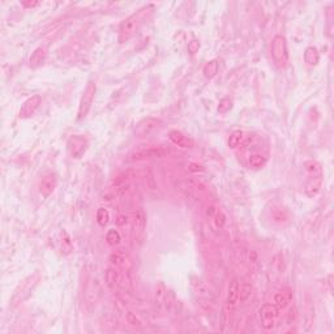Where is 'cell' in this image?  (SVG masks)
<instances>
[{"label":"cell","instance_id":"6da1fadb","mask_svg":"<svg viewBox=\"0 0 334 334\" xmlns=\"http://www.w3.org/2000/svg\"><path fill=\"white\" fill-rule=\"evenodd\" d=\"M303 170H304V176H306V186H304V192L308 197H315L321 191L322 187V168L320 163L316 161H306L303 163Z\"/></svg>","mask_w":334,"mask_h":334},{"label":"cell","instance_id":"7a4b0ae2","mask_svg":"<svg viewBox=\"0 0 334 334\" xmlns=\"http://www.w3.org/2000/svg\"><path fill=\"white\" fill-rule=\"evenodd\" d=\"M106 282L110 289L120 290L123 293H128L132 289V281L128 270L118 269L115 266H110L106 270Z\"/></svg>","mask_w":334,"mask_h":334},{"label":"cell","instance_id":"3957f363","mask_svg":"<svg viewBox=\"0 0 334 334\" xmlns=\"http://www.w3.org/2000/svg\"><path fill=\"white\" fill-rule=\"evenodd\" d=\"M147 9L148 8H144L141 9V11H139L137 13H133L132 16L127 17L126 20L120 24V29H119V41L122 42V43L123 42H126L127 39H130V38L137 32V29H139V26L141 25V22H143V16Z\"/></svg>","mask_w":334,"mask_h":334},{"label":"cell","instance_id":"277c9868","mask_svg":"<svg viewBox=\"0 0 334 334\" xmlns=\"http://www.w3.org/2000/svg\"><path fill=\"white\" fill-rule=\"evenodd\" d=\"M272 56L274 63L279 68H285L289 63V51H287V42L283 36H276L272 41Z\"/></svg>","mask_w":334,"mask_h":334},{"label":"cell","instance_id":"5b68a950","mask_svg":"<svg viewBox=\"0 0 334 334\" xmlns=\"http://www.w3.org/2000/svg\"><path fill=\"white\" fill-rule=\"evenodd\" d=\"M95 92H97V86H95V84H94L93 81L88 82V85L85 86V89L82 92L80 105H78V120H82V119L86 118V115H88V112H89L90 109H92V105H93Z\"/></svg>","mask_w":334,"mask_h":334},{"label":"cell","instance_id":"8992f818","mask_svg":"<svg viewBox=\"0 0 334 334\" xmlns=\"http://www.w3.org/2000/svg\"><path fill=\"white\" fill-rule=\"evenodd\" d=\"M88 148H89L88 140L84 136L80 135L71 136L70 139H68V143H67L68 153H70L71 158L74 159H81L85 155L86 151H88Z\"/></svg>","mask_w":334,"mask_h":334},{"label":"cell","instance_id":"52a82bcc","mask_svg":"<svg viewBox=\"0 0 334 334\" xmlns=\"http://www.w3.org/2000/svg\"><path fill=\"white\" fill-rule=\"evenodd\" d=\"M279 316V310L273 303H266L260 308V322L264 329H273Z\"/></svg>","mask_w":334,"mask_h":334},{"label":"cell","instance_id":"ba28073f","mask_svg":"<svg viewBox=\"0 0 334 334\" xmlns=\"http://www.w3.org/2000/svg\"><path fill=\"white\" fill-rule=\"evenodd\" d=\"M161 126H162V122L159 119L145 118L136 124L133 132H135L136 137H148V136L153 135L155 130H158Z\"/></svg>","mask_w":334,"mask_h":334},{"label":"cell","instance_id":"9c48e42d","mask_svg":"<svg viewBox=\"0 0 334 334\" xmlns=\"http://www.w3.org/2000/svg\"><path fill=\"white\" fill-rule=\"evenodd\" d=\"M42 105V97L41 95H33V97L28 98L22 106L20 109V112H19V118L20 119H29L32 118L33 115L37 112V110L41 107Z\"/></svg>","mask_w":334,"mask_h":334},{"label":"cell","instance_id":"30bf717a","mask_svg":"<svg viewBox=\"0 0 334 334\" xmlns=\"http://www.w3.org/2000/svg\"><path fill=\"white\" fill-rule=\"evenodd\" d=\"M168 151L161 147H150L139 149L135 153H132V158L133 159H147V158H162L167 154Z\"/></svg>","mask_w":334,"mask_h":334},{"label":"cell","instance_id":"8fae6325","mask_svg":"<svg viewBox=\"0 0 334 334\" xmlns=\"http://www.w3.org/2000/svg\"><path fill=\"white\" fill-rule=\"evenodd\" d=\"M239 289H241V283L238 278H232L230 282L227 290V299H226V308L228 311L234 310L239 302Z\"/></svg>","mask_w":334,"mask_h":334},{"label":"cell","instance_id":"7c38bea8","mask_svg":"<svg viewBox=\"0 0 334 334\" xmlns=\"http://www.w3.org/2000/svg\"><path fill=\"white\" fill-rule=\"evenodd\" d=\"M168 140L171 141L174 145L179 148H183V149H191V148L195 147V141L188 137L184 133H182L180 130H172L168 132Z\"/></svg>","mask_w":334,"mask_h":334},{"label":"cell","instance_id":"4fadbf2b","mask_svg":"<svg viewBox=\"0 0 334 334\" xmlns=\"http://www.w3.org/2000/svg\"><path fill=\"white\" fill-rule=\"evenodd\" d=\"M57 186V178L54 172H49L42 178L39 183V193L45 197H49L51 193H54L55 188Z\"/></svg>","mask_w":334,"mask_h":334},{"label":"cell","instance_id":"5bb4252c","mask_svg":"<svg viewBox=\"0 0 334 334\" xmlns=\"http://www.w3.org/2000/svg\"><path fill=\"white\" fill-rule=\"evenodd\" d=\"M270 218L278 226H286L290 223V213L283 206H273L270 210Z\"/></svg>","mask_w":334,"mask_h":334},{"label":"cell","instance_id":"9a60e30c","mask_svg":"<svg viewBox=\"0 0 334 334\" xmlns=\"http://www.w3.org/2000/svg\"><path fill=\"white\" fill-rule=\"evenodd\" d=\"M110 262L112 266L122 270H128L130 272V266H132V261L124 252H115L110 256Z\"/></svg>","mask_w":334,"mask_h":334},{"label":"cell","instance_id":"2e32d148","mask_svg":"<svg viewBox=\"0 0 334 334\" xmlns=\"http://www.w3.org/2000/svg\"><path fill=\"white\" fill-rule=\"evenodd\" d=\"M291 300H293V291L290 289H282L274 295L273 304L278 310H283L289 306Z\"/></svg>","mask_w":334,"mask_h":334},{"label":"cell","instance_id":"e0dca14e","mask_svg":"<svg viewBox=\"0 0 334 334\" xmlns=\"http://www.w3.org/2000/svg\"><path fill=\"white\" fill-rule=\"evenodd\" d=\"M167 300V290L163 282H159L154 289V306L155 310L162 311Z\"/></svg>","mask_w":334,"mask_h":334},{"label":"cell","instance_id":"ac0fdd59","mask_svg":"<svg viewBox=\"0 0 334 334\" xmlns=\"http://www.w3.org/2000/svg\"><path fill=\"white\" fill-rule=\"evenodd\" d=\"M145 226H147V216H145L143 209H140L139 212L135 214V222H133V235H135V239H140V238L143 237Z\"/></svg>","mask_w":334,"mask_h":334},{"label":"cell","instance_id":"d6986e66","mask_svg":"<svg viewBox=\"0 0 334 334\" xmlns=\"http://www.w3.org/2000/svg\"><path fill=\"white\" fill-rule=\"evenodd\" d=\"M192 285H193L196 293L199 294L200 297H204V299H206V300H212L214 295H213L212 290L208 287V285H205L204 282L200 281V279H197V278H193Z\"/></svg>","mask_w":334,"mask_h":334},{"label":"cell","instance_id":"ffe728a7","mask_svg":"<svg viewBox=\"0 0 334 334\" xmlns=\"http://www.w3.org/2000/svg\"><path fill=\"white\" fill-rule=\"evenodd\" d=\"M46 59V50L43 47H38L34 50V53L30 56V67L32 68H37L39 65L43 64Z\"/></svg>","mask_w":334,"mask_h":334},{"label":"cell","instance_id":"44dd1931","mask_svg":"<svg viewBox=\"0 0 334 334\" xmlns=\"http://www.w3.org/2000/svg\"><path fill=\"white\" fill-rule=\"evenodd\" d=\"M268 162V157L265 154H261V153H255V154H251L248 158L249 166L252 168H261L264 167Z\"/></svg>","mask_w":334,"mask_h":334},{"label":"cell","instance_id":"7402d4cb","mask_svg":"<svg viewBox=\"0 0 334 334\" xmlns=\"http://www.w3.org/2000/svg\"><path fill=\"white\" fill-rule=\"evenodd\" d=\"M218 70H220V63H218V60H210L204 65L203 74H204V76L206 78H213L217 76Z\"/></svg>","mask_w":334,"mask_h":334},{"label":"cell","instance_id":"603a6c76","mask_svg":"<svg viewBox=\"0 0 334 334\" xmlns=\"http://www.w3.org/2000/svg\"><path fill=\"white\" fill-rule=\"evenodd\" d=\"M318 59H320V55H318L317 49L314 46L307 47L306 51H304V60H306L307 64L316 65L318 63Z\"/></svg>","mask_w":334,"mask_h":334},{"label":"cell","instance_id":"cb8c5ba5","mask_svg":"<svg viewBox=\"0 0 334 334\" xmlns=\"http://www.w3.org/2000/svg\"><path fill=\"white\" fill-rule=\"evenodd\" d=\"M243 137H244L243 130H234L231 135L228 136V148H230V149H235V148L239 147L241 144V141H243Z\"/></svg>","mask_w":334,"mask_h":334},{"label":"cell","instance_id":"d4e9b609","mask_svg":"<svg viewBox=\"0 0 334 334\" xmlns=\"http://www.w3.org/2000/svg\"><path fill=\"white\" fill-rule=\"evenodd\" d=\"M106 241L107 244L111 245V247H115V245L120 244L122 237H120V234H119L118 230H109L106 234Z\"/></svg>","mask_w":334,"mask_h":334},{"label":"cell","instance_id":"484cf974","mask_svg":"<svg viewBox=\"0 0 334 334\" xmlns=\"http://www.w3.org/2000/svg\"><path fill=\"white\" fill-rule=\"evenodd\" d=\"M97 222L101 227H105L110 222V213L106 208H99L97 210Z\"/></svg>","mask_w":334,"mask_h":334},{"label":"cell","instance_id":"4316f807","mask_svg":"<svg viewBox=\"0 0 334 334\" xmlns=\"http://www.w3.org/2000/svg\"><path fill=\"white\" fill-rule=\"evenodd\" d=\"M252 285H249V283H243V285L241 286V289H239V302H247L249 297H251V295H252Z\"/></svg>","mask_w":334,"mask_h":334},{"label":"cell","instance_id":"83f0119b","mask_svg":"<svg viewBox=\"0 0 334 334\" xmlns=\"http://www.w3.org/2000/svg\"><path fill=\"white\" fill-rule=\"evenodd\" d=\"M213 223H214V227L217 228V230H220V228H223L224 223H226V216L223 214V212H221V210H218V212L216 213V216L213 217Z\"/></svg>","mask_w":334,"mask_h":334},{"label":"cell","instance_id":"f1b7e54d","mask_svg":"<svg viewBox=\"0 0 334 334\" xmlns=\"http://www.w3.org/2000/svg\"><path fill=\"white\" fill-rule=\"evenodd\" d=\"M231 107H232L231 101L227 99V98H223V99H221L220 105H218V112L224 114V112H227V111L231 110Z\"/></svg>","mask_w":334,"mask_h":334},{"label":"cell","instance_id":"f546056e","mask_svg":"<svg viewBox=\"0 0 334 334\" xmlns=\"http://www.w3.org/2000/svg\"><path fill=\"white\" fill-rule=\"evenodd\" d=\"M127 321H128V324H130V325L133 326H140L143 324L139 315H136L135 312H130V311L127 314Z\"/></svg>","mask_w":334,"mask_h":334},{"label":"cell","instance_id":"4dcf8cb0","mask_svg":"<svg viewBox=\"0 0 334 334\" xmlns=\"http://www.w3.org/2000/svg\"><path fill=\"white\" fill-rule=\"evenodd\" d=\"M200 49L199 41H191L188 43V53L189 54H196Z\"/></svg>","mask_w":334,"mask_h":334},{"label":"cell","instance_id":"1f68e13d","mask_svg":"<svg viewBox=\"0 0 334 334\" xmlns=\"http://www.w3.org/2000/svg\"><path fill=\"white\" fill-rule=\"evenodd\" d=\"M217 212H218V209H217L216 205H209L208 208H206V217L213 218V217L216 216Z\"/></svg>","mask_w":334,"mask_h":334},{"label":"cell","instance_id":"d6a6232c","mask_svg":"<svg viewBox=\"0 0 334 334\" xmlns=\"http://www.w3.org/2000/svg\"><path fill=\"white\" fill-rule=\"evenodd\" d=\"M127 222H128V217L124 216V214L118 216V218H116V221H115V223L118 224V226H124Z\"/></svg>","mask_w":334,"mask_h":334},{"label":"cell","instance_id":"836d02e7","mask_svg":"<svg viewBox=\"0 0 334 334\" xmlns=\"http://www.w3.org/2000/svg\"><path fill=\"white\" fill-rule=\"evenodd\" d=\"M22 5H25V7H36V5H38L37 1H34V3H26V1H22Z\"/></svg>","mask_w":334,"mask_h":334}]
</instances>
